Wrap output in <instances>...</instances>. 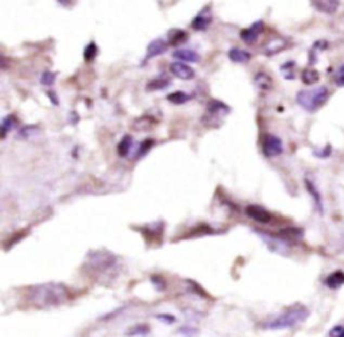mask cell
I'll list each match as a JSON object with an SVG mask.
<instances>
[{
    "mask_svg": "<svg viewBox=\"0 0 344 337\" xmlns=\"http://www.w3.org/2000/svg\"><path fill=\"white\" fill-rule=\"evenodd\" d=\"M69 298V292L62 283L48 282L36 285L29 292V300L39 308L58 306Z\"/></svg>",
    "mask_w": 344,
    "mask_h": 337,
    "instance_id": "6da1fadb",
    "label": "cell"
},
{
    "mask_svg": "<svg viewBox=\"0 0 344 337\" xmlns=\"http://www.w3.org/2000/svg\"><path fill=\"white\" fill-rule=\"evenodd\" d=\"M308 317V310L303 306H297V308L290 309L288 312L283 313V315L277 316L274 319H272L268 323H265L264 328L272 330L279 329H288L292 326H296L305 321V319Z\"/></svg>",
    "mask_w": 344,
    "mask_h": 337,
    "instance_id": "7a4b0ae2",
    "label": "cell"
},
{
    "mask_svg": "<svg viewBox=\"0 0 344 337\" xmlns=\"http://www.w3.org/2000/svg\"><path fill=\"white\" fill-rule=\"evenodd\" d=\"M328 90L326 86H319L315 89H308V90H301L297 93L296 101L297 104L304 108L308 112H316L319 110L328 100Z\"/></svg>",
    "mask_w": 344,
    "mask_h": 337,
    "instance_id": "3957f363",
    "label": "cell"
},
{
    "mask_svg": "<svg viewBox=\"0 0 344 337\" xmlns=\"http://www.w3.org/2000/svg\"><path fill=\"white\" fill-rule=\"evenodd\" d=\"M116 263V257L108 251H93L89 255V265L96 272H105Z\"/></svg>",
    "mask_w": 344,
    "mask_h": 337,
    "instance_id": "277c9868",
    "label": "cell"
},
{
    "mask_svg": "<svg viewBox=\"0 0 344 337\" xmlns=\"http://www.w3.org/2000/svg\"><path fill=\"white\" fill-rule=\"evenodd\" d=\"M284 151L283 141L274 134H265L262 137V152L266 157H276Z\"/></svg>",
    "mask_w": 344,
    "mask_h": 337,
    "instance_id": "5b68a950",
    "label": "cell"
},
{
    "mask_svg": "<svg viewBox=\"0 0 344 337\" xmlns=\"http://www.w3.org/2000/svg\"><path fill=\"white\" fill-rule=\"evenodd\" d=\"M227 113H230V108L225 105L223 102L218 101V100H213L207 104V116L203 117L204 120H221L222 117L226 116Z\"/></svg>",
    "mask_w": 344,
    "mask_h": 337,
    "instance_id": "8992f818",
    "label": "cell"
},
{
    "mask_svg": "<svg viewBox=\"0 0 344 337\" xmlns=\"http://www.w3.org/2000/svg\"><path fill=\"white\" fill-rule=\"evenodd\" d=\"M246 215L250 219L262 223V225H266L273 219V215L266 208H264L262 206H257V204H249L246 207Z\"/></svg>",
    "mask_w": 344,
    "mask_h": 337,
    "instance_id": "52a82bcc",
    "label": "cell"
},
{
    "mask_svg": "<svg viewBox=\"0 0 344 337\" xmlns=\"http://www.w3.org/2000/svg\"><path fill=\"white\" fill-rule=\"evenodd\" d=\"M256 232L261 236V239L268 245V247L270 250L280 254H284L285 250H288V243H286V240L284 239V238H277V236H273L270 235V234H266V232L262 231H256Z\"/></svg>",
    "mask_w": 344,
    "mask_h": 337,
    "instance_id": "ba28073f",
    "label": "cell"
},
{
    "mask_svg": "<svg viewBox=\"0 0 344 337\" xmlns=\"http://www.w3.org/2000/svg\"><path fill=\"white\" fill-rule=\"evenodd\" d=\"M213 22V14H211L210 6H207L199 12V14L196 15L195 18L192 19V29L196 30V31H203V30H206L209 26L211 25Z\"/></svg>",
    "mask_w": 344,
    "mask_h": 337,
    "instance_id": "9c48e42d",
    "label": "cell"
},
{
    "mask_svg": "<svg viewBox=\"0 0 344 337\" xmlns=\"http://www.w3.org/2000/svg\"><path fill=\"white\" fill-rule=\"evenodd\" d=\"M264 27H265L264 22H262V20H257V22H254L250 27H247V29L241 31V38H242V40L245 43L253 44L254 42L257 40L258 36H260V34L264 31Z\"/></svg>",
    "mask_w": 344,
    "mask_h": 337,
    "instance_id": "30bf717a",
    "label": "cell"
},
{
    "mask_svg": "<svg viewBox=\"0 0 344 337\" xmlns=\"http://www.w3.org/2000/svg\"><path fill=\"white\" fill-rule=\"evenodd\" d=\"M170 70L175 77H178L180 80L189 81L195 77L194 69H191L190 66H187L186 63H183V62H172L170 65Z\"/></svg>",
    "mask_w": 344,
    "mask_h": 337,
    "instance_id": "8fae6325",
    "label": "cell"
},
{
    "mask_svg": "<svg viewBox=\"0 0 344 337\" xmlns=\"http://www.w3.org/2000/svg\"><path fill=\"white\" fill-rule=\"evenodd\" d=\"M286 46H288V42L284 38H281V36H274V38L269 40L268 43L265 44L264 54L268 55V57H272V55L279 54L280 51H283Z\"/></svg>",
    "mask_w": 344,
    "mask_h": 337,
    "instance_id": "7c38bea8",
    "label": "cell"
},
{
    "mask_svg": "<svg viewBox=\"0 0 344 337\" xmlns=\"http://www.w3.org/2000/svg\"><path fill=\"white\" fill-rule=\"evenodd\" d=\"M167 49H168V43H167L166 40L162 39V38H156V39H153L148 44V47H147V57L145 58H155L157 55H162L163 53H166Z\"/></svg>",
    "mask_w": 344,
    "mask_h": 337,
    "instance_id": "4fadbf2b",
    "label": "cell"
},
{
    "mask_svg": "<svg viewBox=\"0 0 344 337\" xmlns=\"http://www.w3.org/2000/svg\"><path fill=\"white\" fill-rule=\"evenodd\" d=\"M172 55L176 59H180V62H191V63L200 62V55L191 49H179Z\"/></svg>",
    "mask_w": 344,
    "mask_h": 337,
    "instance_id": "5bb4252c",
    "label": "cell"
},
{
    "mask_svg": "<svg viewBox=\"0 0 344 337\" xmlns=\"http://www.w3.org/2000/svg\"><path fill=\"white\" fill-rule=\"evenodd\" d=\"M228 58L234 63H246L251 59V54L249 51L239 47H233L228 51Z\"/></svg>",
    "mask_w": 344,
    "mask_h": 337,
    "instance_id": "9a60e30c",
    "label": "cell"
},
{
    "mask_svg": "<svg viewBox=\"0 0 344 337\" xmlns=\"http://www.w3.org/2000/svg\"><path fill=\"white\" fill-rule=\"evenodd\" d=\"M132 147H133V138L129 134H125L123 138H121V141L119 142L117 145V153H119L121 157H125L129 155L131 152Z\"/></svg>",
    "mask_w": 344,
    "mask_h": 337,
    "instance_id": "2e32d148",
    "label": "cell"
},
{
    "mask_svg": "<svg viewBox=\"0 0 344 337\" xmlns=\"http://www.w3.org/2000/svg\"><path fill=\"white\" fill-rule=\"evenodd\" d=\"M326 285L330 289H339L340 286L344 285V273L341 270H337V272L332 273L331 276L327 277Z\"/></svg>",
    "mask_w": 344,
    "mask_h": 337,
    "instance_id": "e0dca14e",
    "label": "cell"
},
{
    "mask_svg": "<svg viewBox=\"0 0 344 337\" xmlns=\"http://www.w3.org/2000/svg\"><path fill=\"white\" fill-rule=\"evenodd\" d=\"M187 39H189V35L183 30L174 29L171 30L170 34H168V40H170V44H172V46H179V44L185 43Z\"/></svg>",
    "mask_w": 344,
    "mask_h": 337,
    "instance_id": "ac0fdd59",
    "label": "cell"
},
{
    "mask_svg": "<svg viewBox=\"0 0 344 337\" xmlns=\"http://www.w3.org/2000/svg\"><path fill=\"white\" fill-rule=\"evenodd\" d=\"M171 85V81L166 77H157V78H153L152 81H149L147 84V90L155 91V90H163Z\"/></svg>",
    "mask_w": 344,
    "mask_h": 337,
    "instance_id": "d6986e66",
    "label": "cell"
},
{
    "mask_svg": "<svg viewBox=\"0 0 344 337\" xmlns=\"http://www.w3.org/2000/svg\"><path fill=\"white\" fill-rule=\"evenodd\" d=\"M192 98L191 94L189 93H186V91H174V93H171V94L167 95V100L170 102H172L174 105H183L186 102H189L190 100Z\"/></svg>",
    "mask_w": 344,
    "mask_h": 337,
    "instance_id": "ffe728a7",
    "label": "cell"
},
{
    "mask_svg": "<svg viewBox=\"0 0 344 337\" xmlns=\"http://www.w3.org/2000/svg\"><path fill=\"white\" fill-rule=\"evenodd\" d=\"M18 125V118L14 116V114H8L3 118L2 121V138L6 137V134L8 132H11L12 129H15Z\"/></svg>",
    "mask_w": 344,
    "mask_h": 337,
    "instance_id": "44dd1931",
    "label": "cell"
},
{
    "mask_svg": "<svg viewBox=\"0 0 344 337\" xmlns=\"http://www.w3.org/2000/svg\"><path fill=\"white\" fill-rule=\"evenodd\" d=\"M254 82H256V85H257L260 89H264V90H269L273 85L270 76L265 74V73H258V74H256V77H254Z\"/></svg>",
    "mask_w": 344,
    "mask_h": 337,
    "instance_id": "7402d4cb",
    "label": "cell"
},
{
    "mask_svg": "<svg viewBox=\"0 0 344 337\" xmlns=\"http://www.w3.org/2000/svg\"><path fill=\"white\" fill-rule=\"evenodd\" d=\"M301 80L305 85H315L320 80V74L315 69H305L301 74Z\"/></svg>",
    "mask_w": 344,
    "mask_h": 337,
    "instance_id": "603a6c76",
    "label": "cell"
},
{
    "mask_svg": "<svg viewBox=\"0 0 344 337\" xmlns=\"http://www.w3.org/2000/svg\"><path fill=\"white\" fill-rule=\"evenodd\" d=\"M305 187H307V189H308V192L311 194L312 198H313V200H315L316 203V207L319 208L320 212H323V202H322V196H320L319 191L316 189V187L313 185V183H311L309 180H305Z\"/></svg>",
    "mask_w": 344,
    "mask_h": 337,
    "instance_id": "cb8c5ba5",
    "label": "cell"
},
{
    "mask_svg": "<svg viewBox=\"0 0 344 337\" xmlns=\"http://www.w3.org/2000/svg\"><path fill=\"white\" fill-rule=\"evenodd\" d=\"M315 6L319 8L320 11L327 12V14H333L336 11V8L339 7V2L336 0H331V2H317L315 3Z\"/></svg>",
    "mask_w": 344,
    "mask_h": 337,
    "instance_id": "d4e9b609",
    "label": "cell"
},
{
    "mask_svg": "<svg viewBox=\"0 0 344 337\" xmlns=\"http://www.w3.org/2000/svg\"><path fill=\"white\" fill-rule=\"evenodd\" d=\"M97 54H98L97 44H96L95 42H90V43L85 47V51H83V58H85L86 62H90L97 57Z\"/></svg>",
    "mask_w": 344,
    "mask_h": 337,
    "instance_id": "484cf974",
    "label": "cell"
},
{
    "mask_svg": "<svg viewBox=\"0 0 344 337\" xmlns=\"http://www.w3.org/2000/svg\"><path fill=\"white\" fill-rule=\"evenodd\" d=\"M153 144H155V141H153V140H151V138H147V140H144V141L140 144V148H139L137 153H136V157H140V156H143V155H145V153L148 152L149 149L152 148Z\"/></svg>",
    "mask_w": 344,
    "mask_h": 337,
    "instance_id": "4316f807",
    "label": "cell"
},
{
    "mask_svg": "<svg viewBox=\"0 0 344 337\" xmlns=\"http://www.w3.org/2000/svg\"><path fill=\"white\" fill-rule=\"evenodd\" d=\"M55 73H51V71H44L43 74H42V78H40V82L43 85H46V86H51V85L54 84L55 82Z\"/></svg>",
    "mask_w": 344,
    "mask_h": 337,
    "instance_id": "83f0119b",
    "label": "cell"
},
{
    "mask_svg": "<svg viewBox=\"0 0 344 337\" xmlns=\"http://www.w3.org/2000/svg\"><path fill=\"white\" fill-rule=\"evenodd\" d=\"M293 69H294L293 62H288V63L283 65V67H281V71L284 73L285 78H288V80H292V78H294Z\"/></svg>",
    "mask_w": 344,
    "mask_h": 337,
    "instance_id": "f1b7e54d",
    "label": "cell"
},
{
    "mask_svg": "<svg viewBox=\"0 0 344 337\" xmlns=\"http://www.w3.org/2000/svg\"><path fill=\"white\" fill-rule=\"evenodd\" d=\"M147 333H148V326H145V325L134 326L133 329H131L129 332H128V334H129V336H137V334L145 336Z\"/></svg>",
    "mask_w": 344,
    "mask_h": 337,
    "instance_id": "f546056e",
    "label": "cell"
},
{
    "mask_svg": "<svg viewBox=\"0 0 344 337\" xmlns=\"http://www.w3.org/2000/svg\"><path fill=\"white\" fill-rule=\"evenodd\" d=\"M179 332L183 333V336H186V337H196V334H198V329H194V328H190V326L180 328Z\"/></svg>",
    "mask_w": 344,
    "mask_h": 337,
    "instance_id": "4dcf8cb0",
    "label": "cell"
},
{
    "mask_svg": "<svg viewBox=\"0 0 344 337\" xmlns=\"http://www.w3.org/2000/svg\"><path fill=\"white\" fill-rule=\"evenodd\" d=\"M34 131H38V128H36V127H31V125H30V127H25L22 129V131H20L19 136H20V137H23V138H27L30 136V134L34 133Z\"/></svg>",
    "mask_w": 344,
    "mask_h": 337,
    "instance_id": "1f68e13d",
    "label": "cell"
},
{
    "mask_svg": "<svg viewBox=\"0 0 344 337\" xmlns=\"http://www.w3.org/2000/svg\"><path fill=\"white\" fill-rule=\"evenodd\" d=\"M336 84L339 86H344V65H341L336 71Z\"/></svg>",
    "mask_w": 344,
    "mask_h": 337,
    "instance_id": "d6a6232c",
    "label": "cell"
},
{
    "mask_svg": "<svg viewBox=\"0 0 344 337\" xmlns=\"http://www.w3.org/2000/svg\"><path fill=\"white\" fill-rule=\"evenodd\" d=\"M157 319L164 320V321H166V323H172V321H175V317H172V316H167V315L157 316Z\"/></svg>",
    "mask_w": 344,
    "mask_h": 337,
    "instance_id": "836d02e7",
    "label": "cell"
},
{
    "mask_svg": "<svg viewBox=\"0 0 344 337\" xmlns=\"http://www.w3.org/2000/svg\"><path fill=\"white\" fill-rule=\"evenodd\" d=\"M49 95H50L51 97V102H53V104H55V105H58V100H57V95L55 94H53V93H49Z\"/></svg>",
    "mask_w": 344,
    "mask_h": 337,
    "instance_id": "e575fe53",
    "label": "cell"
},
{
    "mask_svg": "<svg viewBox=\"0 0 344 337\" xmlns=\"http://www.w3.org/2000/svg\"><path fill=\"white\" fill-rule=\"evenodd\" d=\"M340 337H344V332H343V333H341V336Z\"/></svg>",
    "mask_w": 344,
    "mask_h": 337,
    "instance_id": "d590c367",
    "label": "cell"
}]
</instances>
